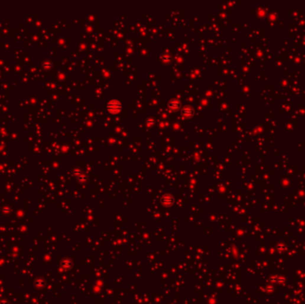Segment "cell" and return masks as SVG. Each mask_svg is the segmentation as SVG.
Masks as SVG:
<instances>
[{"label": "cell", "mask_w": 305, "mask_h": 304, "mask_svg": "<svg viewBox=\"0 0 305 304\" xmlns=\"http://www.w3.org/2000/svg\"><path fill=\"white\" fill-rule=\"evenodd\" d=\"M169 106L173 111H178V110L180 109V104H179V101H176V100H171V102L169 103Z\"/></svg>", "instance_id": "cell-3"}, {"label": "cell", "mask_w": 305, "mask_h": 304, "mask_svg": "<svg viewBox=\"0 0 305 304\" xmlns=\"http://www.w3.org/2000/svg\"><path fill=\"white\" fill-rule=\"evenodd\" d=\"M182 113H183V115L186 116V117H191L194 113V109L193 107L191 106H186L183 108L182 110Z\"/></svg>", "instance_id": "cell-2"}, {"label": "cell", "mask_w": 305, "mask_h": 304, "mask_svg": "<svg viewBox=\"0 0 305 304\" xmlns=\"http://www.w3.org/2000/svg\"><path fill=\"white\" fill-rule=\"evenodd\" d=\"M121 104L119 100L117 99H113L107 104V109L110 113H119L121 109Z\"/></svg>", "instance_id": "cell-1"}]
</instances>
